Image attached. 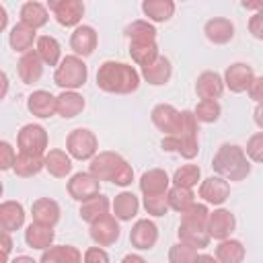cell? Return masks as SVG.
Here are the masks:
<instances>
[{
  "label": "cell",
  "instance_id": "6da1fadb",
  "mask_svg": "<svg viewBox=\"0 0 263 263\" xmlns=\"http://www.w3.org/2000/svg\"><path fill=\"white\" fill-rule=\"evenodd\" d=\"M97 86L111 95H129L140 86V74L123 62H103L97 70Z\"/></svg>",
  "mask_w": 263,
  "mask_h": 263
},
{
  "label": "cell",
  "instance_id": "7a4b0ae2",
  "mask_svg": "<svg viewBox=\"0 0 263 263\" xmlns=\"http://www.w3.org/2000/svg\"><path fill=\"white\" fill-rule=\"evenodd\" d=\"M88 173L99 181H111L119 187H127L134 181V168L129 166V162L121 154L109 152V150L99 152L90 160Z\"/></svg>",
  "mask_w": 263,
  "mask_h": 263
},
{
  "label": "cell",
  "instance_id": "3957f363",
  "mask_svg": "<svg viewBox=\"0 0 263 263\" xmlns=\"http://www.w3.org/2000/svg\"><path fill=\"white\" fill-rule=\"evenodd\" d=\"M218 177L226 181H242L251 173V162L247 152L236 144H222L212 160Z\"/></svg>",
  "mask_w": 263,
  "mask_h": 263
},
{
  "label": "cell",
  "instance_id": "277c9868",
  "mask_svg": "<svg viewBox=\"0 0 263 263\" xmlns=\"http://www.w3.org/2000/svg\"><path fill=\"white\" fill-rule=\"evenodd\" d=\"M181 115H183V123H181L179 134L164 136L160 146L164 152H177L183 158L191 160L199 152V144H197V123L199 121L195 119L193 111H181Z\"/></svg>",
  "mask_w": 263,
  "mask_h": 263
},
{
  "label": "cell",
  "instance_id": "5b68a950",
  "mask_svg": "<svg viewBox=\"0 0 263 263\" xmlns=\"http://www.w3.org/2000/svg\"><path fill=\"white\" fill-rule=\"evenodd\" d=\"M88 78V68L78 55H66L53 72V82L62 90H78Z\"/></svg>",
  "mask_w": 263,
  "mask_h": 263
},
{
  "label": "cell",
  "instance_id": "8992f818",
  "mask_svg": "<svg viewBox=\"0 0 263 263\" xmlns=\"http://www.w3.org/2000/svg\"><path fill=\"white\" fill-rule=\"evenodd\" d=\"M99 150L97 136L86 127H76L66 138V152L76 160H92Z\"/></svg>",
  "mask_w": 263,
  "mask_h": 263
},
{
  "label": "cell",
  "instance_id": "52a82bcc",
  "mask_svg": "<svg viewBox=\"0 0 263 263\" xmlns=\"http://www.w3.org/2000/svg\"><path fill=\"white\" fill-rule=\"evenodd\" d=\"M16 144H18V152L35 154V156H45L47 132L39 123H27V125L21 127L18 136H16Z\"/></svg>",
  "mask_w": 263,
  "mask_h": 263
},
{
  "label": "cell",
  "instance_id": "ba28073f",
  "mask_svg": "<svg viewBox=\"0 0 263 263\" xmlns=\"http://www.w3.org/2000/svg\"><path fill=\"white\" fill-rule=\"evenodd\" d=\"M47 10L53 12L62 27H80L78 23L84 14V4L80 0H49Z\"/></svg>",
  "mask_w": 263,
  "mask_h": 263
},
{
  "label": "cell",
  "instance_id": "9c48e42d",
  "mask_svg": "<svg viewBox=\"0 0 263 263\" xmlns=\"http://www.w3.org/2000/svg\"><path fill=\"white\" fill-rule=\"evenodd\" d=\"M150 119H152V123H154L164 136H175V134H179L181 123H183L181 111H177V109H175L173 105H168V103L156 105V107L152 109V113H150Z\"/></svg>",
  "mask_w": 263,
  "mask_h": 263
},
{
  "label": "cell",
  "instance_id": "30bf717a",
  "mask_svg": "<svg viewBox=\"0 0 263 263\" xmlns=\"http://www.w3.org/2000/svg\"><path fill=\"white\" fill-rule=\"evenodd\" d=\"M99 189H101V181L97 177H92L90 173H76L68 181L70 197L80 201V203L90 199V197H95V195H99Z\"/></svg>",
  "mask_w": 263,
  "mask_h": 263
},
{
  "label": "cell",
  "instance_id": "8fae6325",
  "mask_svg": "<svg viewBox=\"0 0 263 263\" xmlns=\"http://www.w3.org/2000/svg\"><path fill=\"white\" fill-rule=\"evenodd\" d=\"M119 234H121L119 222L111 214H107L105 218H101V220H97V222L90 224V238L99 247H111V245H115L119 240Z\"/></svg>",
  "mask_w": 263,
  "mask_h": 263
},
{
  "label": "cell",
  "instance_id": "7c38bea8",
  "mask_svg": "<svg viewBox=\"0 0 263 263\" xmlns=\"http://www.w3.org/2000/svg\"><path fill=\"white\" fill-rule=\"evenodd\" d=\"M255 80V74H253V68L249 64H242V62H236V64H230L224 72V86L232 92H245L249 90L251 82Z\"/></svg>",
  "mask_w": 263,
  "mask_h": 263
},
{
  "label": "cell",
  "instance_id": "4fadbf2b",
  "mask_svg": "<svg viewBox=\"0 0 263 263\" xmlns=\"http://www.w3.org/2000/svg\"><path fill=\"white\" fill-rule=\"evenodd\" d=\"M236 226V218L230 210H224V208H218L214 212H210V218H208V232L212 238L216 240H226L230 238L232 230Z\"/></svg>",
  "mask_w": 263,
  "mask_h": 263
},
{
  "label": "cell",
  "instance_id": "5bb4252c",
  "mask_svg": "<svg viewBox=\"0 0 263 263\" xmlns=\"http://www.w3.org/2000/svg\"><path fill=\"white\" fill-rule=\"evenodd\" d=\"M156 240H158V228L148 218L138 220L129 230V242L140 251H150L156 245Z\"/></svg>",
  "mask_w": 263,
  "mask_h": 263
},
{
  "label": "cell",
  "instance_id": "9a60e30c",
  "mask_svg": "<svg viewBox=\"0 0 263 263\" xmlns=\"http://www.w3.org/2000/svg\"><path fill=\"white\" fill-rule=\"evenodd\" d=\"M230 195V183L222 177H208L201 181L199 185V197L205 201V203H212V205H222Z\"/></svg>",
  "mask_w": 263,
  "mask_h": 263
},
{
  "label": "cell",
  "instance_id": "2e32d148",
  "mask_svg": "<svg viewBox=\"0 0 263 263\" xmlns=\"http://www.w3.org/2000/svg\"><path fill=\"white\" fill-rule=\"evenodd\" d=\"M97 31L88 25H80L74 29V33L70 35V47L74 49V53L78 58H88L95 49H97Z\"/></svg>",
  "mask_w": 263,
  "mask_h": 263
},
{
  "label": "cell",
  "instance_id": "e0dca14e",
  "mask_svg": "<svg viewBox=\"0 0 263 263\" xmlns=\"http://www.w3.org/2000/svg\"><path fill=\"white\" fill-rule=\"evenodd\" d=\"M195 92L201 101H216L224 92V78L218 72H201L195 82Z\"/></svg>",
  "mask_w": 263,
  "mask_h": 263
},
{
  "label": "cell",
  "instance_id": "ac0fdd59",
  "mask_svg": "<svg viewBox=\"0 0 263 263\" xmlns=\"http://www.w3.org/2000/svg\"><path fill=\"white\" fill-rule=\"evenodd\" d=\"M27 109L39 119L51 117L58 113V97L47 90H33L27 99Z\"/></svg>",
  "mask_w": 263,
  "mask_h": 263
},
{
  "label": "cell",
  "instance_id": "d6986e66",
  "mask_svg": "<svg viewBox=\"0 0 263 263\" xmlns=\"http://www.w3.org/2000/svg\"><path fill=\"white\" fill-rule=\"evenodd\" d=\"M171 179L162 168H150L140 177V191L144 195H162L168 193Z\"/></svg>",
  "mask_w": 263,
  "mask_h": 263
},
{
  "label": "cell",
  "instance_id": "ffe728a7",
  "mask_svg": "<svg viewBox=\"0 0 263 263\" xmlns=\"http://www.w3.org/2000/svg\"><path fill=\"white\" fill-rule=\"evenodd\" d=\"M31 214H33V222L43 224V226L53 228L60 222V205H58V201H53L49 197L35 199L31 205Z\"/></svg>",
  "mask_w": 263,
  "mask_h": 263
},
{
  "label": "cell",
  "instance_id": "44dd1931",
  "mask_svg": "<svg viewBox=\"0 0 263 263\" xmlns=\"http://www.w3.org/2000/svg\"><path fill=\"white\" fill-rule=\"evenodd\" d=\"M53 238H55V232H53L51 226H43V224L31 222L27 226V230H25L27 247L37 249V251H47L49 247H53Z\"/></svg>",
  "mask_w": 263,
  "mask_h": 263
},
{
  "label": "cell",
  "instance_id": "7402d4cb",
  "mask_svg": "<svg viewBox=\"0 0 263 263\" xmlns=\"http://www.w3.org/2000/svg\"><path fill=\"white\" fill-rule=\"evenodd\" d=\"M16 70H18V76L25 84H33L43 76V62L37 55V51L31 49V51L21 55V60L16 64Z\"/></svg>",
  "mask_w": 263,
  "mask_h": 263
},
{
  "label": "cell",
  "instance_id": "603a6c76",
  "mask_svg": "<svg viewBox=\"0 0 263 263\" xmlns=\"http://www.w3.org/2000/svg\"><path fill=\"white\" fill-rule=\"evenodd\" d=\"M203 33H205V37H208L212 43L224 45V43H228V41L234 37V25H232L228 18H224V16H216V18H210V21L205 23Z\"/></svg>",
  "mask_w": 263,
  "mask_h": 263
},
{
  "label": "cell",
  "instance_id": "cb8c5ba5",
  "mask_svg": "<svg viewBox=\"0 0 263 263\" xmlns=\"http://www.w3.org/2000/svg\"><path fill=\"white\" fill-rule=\"evenodd\" d=\"M173 74V66L168 62V58L164 55H158L150 66H144L142 68V78L152 84V86H160V84H166L168 78Z\"/></svg>",
  "mask_w": 263,
  "mask_h": 263
},
{
  "label": "cell",
  "instance_id": "d4e9b609",
  "mask_svg": "<svg viewBox=\"0 0 263 263\" xmlns=\"http://www.w3.org/2000/svg\"><path fill=\"white\" fill-rule=\"evenodd\" d=\"M45 168L51 177L64 179L72 173V156L60 148H53V150L45 152Z\"/></svg>",
  "mask_w": 263,
  "mask_h": 263
},
{
  "label": "cell",
  "instance_id": "484cf974",
  "mask_svg": "<svg viewBox=\"0 0 263 263\" xmlns=\"http://www.w3.org/2000/svg\"><path fill=\"white\" fill-rule=\"evenodd\" d=\"M25 224V210L18 201H2L0 205V226L2 232H14Z\"/></svg>",
  "mask_w": 263,
  "mask_h": 263
},
{
  "label": "cell",
  "instance_id": "4316f807",
  "mask_svg": "<svg viewBox=\"0 0 263 263\" xmlns=\"http://www.w3.org/2000/svg\"><path fill=\"white\" fill-rule=\"evenodd\" d=\"M37 33H35V29H31V27H27V25H23V23H16L12 29H10V33H8V43H10V47L14 49V51H18V53H27V51H31V47H33V43H37Z\"/></svg>",
  "mask_w": 263,
  "mask_h": 263
},
{
  "label": "cell",
  "instance_id": "83f0119b",
  "mask_svg": "<svg viewBox=\"0 0 263 263\" xmlns=\"http://www.w3.org/2000/svg\"><path fill=\"white\" fill-rule=\"evenodd\" d=\"M113 216L119 222H129L136 218L138 210H140V201L132 191H121L119 195H115L113 199Z\"/></svg>",
  "mask_w": 263,
  "mask_h": 263
},
{
  "label": "cell",
  "instance_id": "f1b7e54d",
  "mask_svg": "<svg viewBox=\"0 0 263 263\" xmlns=\"http://www.w3.org/2000/svg\"><path fill=\"white\" fill-rule=\"evenodd\" d=\"M179 240L181 242H187L195 249H205L212 240L210 232H208V226H201V224H187V222H181L179 224Z\"/></svg>",
  "mask_w": 263,
  "mask_h": 263
},
{
  "label": "cell",
  "instance_id": "f546056e",
  "mask_svg": "<svg viewBox=\"0 0 263 263\" xmlns=\"http://www.w3.org/2000/svg\"><path fill=\"white\" fill-rule=\"evenodd\" d=\"M82 255L72 245H55L43 251L39 263H82Z\"/></svg>",
  "mask_w": 263,
  "mask_h": 263
},
{
  "label": "cell",
  "instance_id": "4dcf8cb0",
  "mask_svg": "<svg viewBox=\"0 0 263 263\" xmlns=\"http://www.w3.org/2000/svg\"><path fill=\"white\" fill-rule=\"evenodd\" d=\"M35 51L41 58V62L47 64V66H60V62L64 60L62 58V47H60L58 39L51 37V35H41L35 43Z\"/></svg>",
  "mask_w": 263,
  "mask_h": 263
},
{
  "label": "cell",
  "instance_id": "1f68e13d",
  "mask_svg": "<svg viewBox=\"0 0 263 263\" xmlns=\"http://www.w3.org/2000/svg\"><path fill=\"white\" fill-rule=\"evenodd\" d=\"M109 208H111L109 199L99 193V195H95V197H90V199H86V201L80 203V218L84 222L92 224V222L105 218L109 214Z\"/></svg>",
  "mask_w": 263,
  "mask_h": 263
},
{
  "label": "cell",
  "instance_id": "d6a6232c",
  "mask_svg": "<svg viewBox=\"0 0 263 263\" xmlns=\"http://www.w3.org/2000/svg\"><path fill=\"white\" fill-rule=\"evenodd\" d=\"M84 109V99L76 90H62L58 95V115L64 119H72Z\"/></svg>",
  "mask_w": 263,
  "mask_h": 263
},
{
  "label": "cell",
  "instance_id": "836d02e7",
  "mask_svg": "<svg viewBox=\"0 0 263 263\" xmlns=\"http://www.w3.org/2000/svg\"><path fill=\"white\" fill-rule=\"evenodd\" d=\"M49 21V12L41 2H25L21 6V23L31 27V29H39L43 25H47Z\"/></svg>",
  "mask_w": 263,
  "mask_h": 263
},
{
  "label": "cell",
  "instance_id": "e575fe53",
  "mask_svg": "<svg viewBox=\"0 0 263 263\" xmlns=\"http://www.w3.org/2000/svg\"><path fill=\"white\" fill-rule=\"evenodd\" d=\"M41 168H45V156H35V154H25V152L16 154V160H14V166H12V171L18 177H25V179L39 175Z\"/></svg>",
  "mask_w": 263,
  "mask_h": 263
},
{
  "label": "cell",
  "instance_id": "d590c367",
  "mask_svg": "<svg viewBox=\"0 0 263 263\" xmlns=\"http://www.w3.org/2000/svg\"><path fill=\"white\" fill-rule=\"evenodd\" d=\"M245 255H247L245 245L236 238L220 240V245L216 247V259L220 263H242Z\"/></svg>",
  "mask_w": 263,
  "mask_h": 263
},
{
  "label": "cell",
  "instance_id": "8d00e7d4",
  "mask_svg": "<svg viewBox=\"0 0 263 263\" xmlns=\"http://www.w3.org/2000/svg\"><path fill=\"white\" fill-rule=\"evenodd\" d=\"M142 12L154 23H164L175 14V2L173 0H144Z\"/></svg>",
  "mask_w": 263,
  "mask_h": 263
},
{
  "label": "cell",
  "instance_id": "74e56055",
  "mask_svg": "<svg viewBox=\"0 0 263 263\" xmlns=\"http://www.w3.org/2000/svg\"><path fill=\"white\" fill-rule=\"evenodd\" d=\"M129 55L138 66H150L160 53L156 41H129Z\"/></svg>",
  "mask_w": 263,
  "mask_h": 263
},
{
  "label": "cell",
  "instance_id": "f35d334b",
  "mask_svg": "<svg viewBox=\"0 0 263 263\" xmlns=\"http://www.w3.org/2000/svg\"><path fill=\"white\" fill-rule=\"evenodd\" d=\"M166 197H168L171 210H175V212H179V214H183L185 210H189V208L195 203V199H193L195 195H193V191L187 189V187H177V185H173V187L168 189Z\"/></svg>",
  "mask_w": 263,
  "mask_h": 263
},
{
  "label": "cell",
  "instance_id": "ab89813d",
  "mask_svg": "<svg viewBox=\"0 0 263 263\" xmlns=\"http://www.w3.org/2000/svg\"><path fill=\"white\" fill-rule=\"evenodd\" d=\"M199 179H201V171H199L197 164H183V166H179V168L175 171V175H173V185L191 189V187H195V185L199 183Z\"/></svg>",
  "mask_w": 263,
  "mask_h": 263
},
{
  "label": "cell",
  "instance_id": "60d3db41",
  "mask_svg": "<svg viewBox=\"0 0 263 263\" xmlns=\"http://www.w3.org/2000/svg\"><path fill=\"white\" fill-rule=\"evenodd\" d=\"M125 35L129 37V41H156V29L152 23L148 21H134L127 25Z\"/></svg>",
  "mask_w": 263,
  "mask_h": 263
},
{
  "label": "cell",
  "instance_id": "b9f144b4",
  "mask_svg": "<svg viewBox=\"0 0 263 263\" xmlns=\"http://www.w3.org/2000/svg\"><path fill=\"white\" fill-rule=\"evenodd\" d=\"M197 255H199V253H197L195 247H191V245L179 240V242L173 245L171 251H168V263H193Z\"/></svg>",
  "mask_w": 263,
  "mask_h": 263
},
{
  "label": "cell",
  "instance_id": "7bdbcfd3",
  "mask_svg": "<svg viewBox=\"0 0 263 263\" xmlns=\"http://www.w3.org/2000/svg\"><path fill=\"white\" fill-rule=\"evenodd\" d=\"M193 113H195V119L197 121H201V123H214V121H218L222 109H220L218 101H199Z\"/></svg>",
  "mask_w": 263,
  "mask_h": 263
},
{
  "label": "cell",
  "instance_id": "ee69618b",
  "mask_svg": "<svg viewBox=\"0 0 263 263\" xmlns=\"http://www.w3.org/2000/svg\"><path fill=\"white\" fill-rule=\"evenodd\" d=\"M144 210L150 216H156V218L164 216L171 210L166 193H162V195H144Z\"/></svg>",
  "mask_w": 263,
  "mask_h": 263
},
{
  "label": "cell",
  "instance_id": "f6af8a7d",
  "mask_svg": "<svg viewBox=\"0 0 263 263\" xmlns=\"http://www.w3.org/2000/svg\"><path fill=\"white\" fill-rule=\"evenodd\" d=\"M208 218H210V210L205 203H193L189 210H185L181 214V222H187V224L208 226Z\"/></svg>",
  "mask_w": 263,
  "mask_h": 263
},
{
  "label": "cell",
  "instance_id": "bcb514c9",
  "mask_svg": "<svg viewBox=\"0 0 263 263\" xmlns=\"http://www.w3.org/2000/svg\"><path fill=\"white\" fill-rule=\"evenodd\" d=\"M245 152H247V156H249L253 162H263V132L253 134V136L249 138Z\"/></svg>",
  "mask_w": 263,
  "mask_h": 263
},
{
  "label": "cell",
  "instance_id": "7dc6e473",
  "mask_svg": "<svg viewBox=\"0 0 263 263\" xmlns=\"http://www.w3.org/2000/svg\"><path fill=\"white\" fill-rule=\"evenodd\" d=\"M14 160H16L14 148H12L8 142H0V168H2V171L12 168V166H14Z\"/></svg>",
  "mask_w": 263,
  "mask_h": 263
},
{
  "label": "cell",
  "instance_id": "c3c4849f",
  "mask_svg": "<svg viewBox=\"0 0 263 263\" xmlns=\"http://www.w3.org/2000/svg\"><path fill=\"white\" fill-rule=\"evenodd\" d=\"M84 263H109V255L103 247H90L84 253Z\"/></svg>",
  "mask_w": 263,
  "mask_h": 263
},
{
  "label": "cell",
  "instance_id": "681fc988",
  "mask_svg": "<svg viewBox=\"0 0 263 263\" xmlns=\"http://www.w3.org/2000/svg\"><path fill=\"white\" fill-rule=\"evenodd\" d=\"M249 33L255 39L263 41V12H253V16L249 18Z\"/></svg>",
  "mask_w": 263,
  "mask_h": 263
},
{
  "label": "cell",
  "instance_id": "f907efd6",
  "mask_svg": "<svg viewBox=\"0 0 263 263\" xmlns=\"http://www.w3.org/2000/svg\"><path fill=\"white\" fill-rule=\"evenodd\" d=\"M249 97L255 103H263V76H255V80L249 86Z\"/></svg>",
  "mask_w": 263,
  "mask_h": 263
},
{
  "label": "cell",
  "instance_id": "816d5d0a",
  "mask_svg": "<svg viewBox=\"0 0 263 263\" xmlns=\"http://www.w3.org/2000/svg\"><path fill=\"white\" fill-rule=\"evenodd\" d=\"M10 249H12L10 232H2V255H4V261L8 259V255H10Z\"/></svg>",
  "mask_w": 263,
  "mask_h": 263
},
{
  "label": "cell",
  "instance_id": "f5cc1de1",
  "mask_svg": "<svg viewBox=\"0 0 263 263\" xmlns=\"http://www.w3.org/2000/svg\"><path fill=\"white\" fill-rule=\"evenodd\" d=\"M121 263H148L142 255H136V253H129V255H125L123 259H121Z\"/></svg>",
  "mask_w": 263,
  "mask_h": 263
},
{
  "label": "cell",
  "instance_id": "db71d44e",
  "mask_svg": "<svg viewBox=\"0 0 263 263\" xmlns=\"http://www.w3.org/2000/svg\"><path fill=\"white\" fill-rule=\"evenodd\" d=\"M253 119H255V123L263 129V103H259L257 107H255V113H253Z\"/></svg>",
  "mask_w": 263,
  "mask_h": 263
},
{
  "label": "cell",
  "instance_id": "11a10c76",
  "mask_svg": "<svg viewBox=\"0 0 263 263\" xmlns=\"http://www.w3.org/2000/svg\"><path fill=\"white\" fill-rule=\"evenodd\" d=\"M242 6L245 8H249V10H255V12H263V0H255V2H242Z\"/></svg>",
  "mask_w": 263,
  "mask_h": 263
},
{
  "label": "cell",
  "instance_id": "9f6ffc18",
  "mask_svg": "<svg viewBox=\"0 0 263 263\" xmlns=\"http://www.w3.org/2000/svg\"><path fill=\"white\" fill-rule=\"evenodd\" d=\"M193 263H220L216 257H212V255H205V253H201V255H197L195 257V261Z\"/></svg>",
  "mask_w": 263,
  "mask_h": 263
},
{
  "label": "cell",
  "instance_id": "6f0895ef",
  "mask_svg": "<svg viewBox=\"0 0 263 263\" xmlns=\"http://www.w3.org/2000/svg\"><path fill=\"white\" fill-rule=\"evenodd\" d=\"M10 263H39V261H35L33 257H27V255H21V257H14Z\"/></svg>",
  "mask_w": 263,
  "mask_h": 263
},
{
  "label": "cell",
  "instance_id": "680465c9",
  "mask_svg": "<svg viewBox=\"0 0 263 263\" xmlns=\"http://www.w3.org/2000/svg\"><path fill=\"white\" fill-rule=\"evenodd\" d=\"M6 18H8V16H6V8L0 4V31L6 29Z\"/></svg>",
  "mask_w": 263,
  "mask_h": 263
}]
</instances>
